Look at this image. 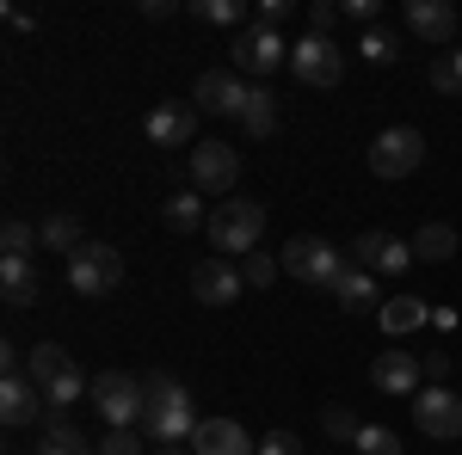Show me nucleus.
Returning <instances> with one entry per match:
<instances>
[{"label":"nucleus","instance_id":"1","mask_svg":"<svg viewBox=\"0 0 462 455\" xmlns=\"http://www.w3.org/2000/svg\"><path fill=\"white\" fill-rule=\"evenodd\" d=\"M198 413H191V394H185V382H173V376H143V431L148 443H191V431H198Z\"/></svg>","mask_w":462,"mask_h":455},{"label":"nucleus","instance_id":"2","mask_svg":"<svg viewBox=\"0 0 462 455\" xmlns=\"http://www.w3.org/2000/svg\"><path fill=\"white\" fill-rule=\"evenodd\" d=\"M346 271H352V259H346L333 241H320V234H296V241H284V278L309 283V289H339Z\"/></svg>","mask_w":462,"mask_h":455},{"label":"nucleus","instance_id":"3","mask_svg":"<svg viewBox=\"0 0 462 455\" xmlns=\"http://www.w3.org/2000/svg\"><path fill=\"white\" fill-rule=\"evenodd\" d=\"M210 246H222V259H247L259 252V234H265V210L253 197H222L210 210Z\"/></svg>","mask_w":462,"mask_h":455},{"label":"nucleus","instance_id":"4","mask_svg":"<svg viewBox=\"0 0 462 455\" xmlns=\"http://www.w3.org/2000/svg\"><path fill=\"white\" fill-rule=\"evenodd\" d=\"M93 413L111 424V431H130V424H143V376H124V369H106V376H93Z\"/></svg>","mask_w":462,"mask_h":455},{"label":"nucleus","instance_id":"5","mask_svg":"<svg viewBox=\"0 0 462 455\" xmlns=\"http://www.w3.org/2000/svg\"><path fill=\"white\" fill-rule=\"evenodd\" d=\"M69 283H74V296H87V302L111 296V289L124 283V252H117V246H106V241H87L69 259Z\"/></svg>","mask_w":462,"mask_h":455},{"label":"nucleus","instance_id":"6","mask_svg":"<svg viewBox=\"0 0 462 455\" xmlns=\"http://www.w3.org/2000/svg\"><path fill=\"white\" fill-rule=\"evenodd\" d=\"M420 167H426V136L413 123H394V130H383L370 141V173L376 178H407Z\"/></svg>","mask_w":462,"mask_h":455},{"label":"nucleus","instance_id":"7","mask_svg":"<svg viewBox=\"0 0 462 455\" xmlns=\"http://www.w3.org/2000/svg\"><path fill=\"white\" fill-rule=\"evenodd\" d=\"M235 178H241V148L235 141H198L191 148V191L222 197V191H235Z\"/></svg>","mask_w":462,"mask_h":455},{"label":"nucleus","instance_id":"8","mask_svg":"<svg viewBox=\"0 0 462 455\" xmlns=\"http://www.w3.org/2000/svg\"><path fill=\"white\" fill-rule=\"evenodd\" d=\"M352 265L357 271H383V278H401L407 265H420L413 259V241H401V234H389V228H370V234H357L352 241Z\"/></svg>","mask_w":462,"mask_h":455},{"label":"nucleus","instance_id":"9","mask_svg":"<svg viewBox=\"0 0 462 455\" xmlns=\"http://www.w3.org/2000/svg\"><path fill=\"white\" fill-rule=\"evenodd\" d=\"M241 289H247L241 265H235V259H222V252L191 265V296H198L204 308H235V302H241Z\"/></svg>","mask_w":462,"mask_h":455},{"label":"nucleus","instance_id":"10","mask_svg":"<svg viewBox=\"0 0 462 455\" xmlns=\"http://www.w3.org/2000/svg\"><path fill=\"white\" fill-rule=\"evenodd\" d=\"M290 74L302 80V86H339L346 80V56L327 43V37H302V43H290Z\"/></svg>","mask_w":462,"mask_h":455},{"label":"nucleus","instance_id":"11","mask_svg":"<svg viewBox=\"0 0 462 455\" xmlns=\"http://www.w3.org/2000/svg\"><path fill=\"white\" fill-rule=\"evenodd\" d=\"M413 424L426 431V437H462V394H450V387H420L413 394Z\"/></svg>","mask_w":462,"mask_h":455},{"label":"nucleus","instance_id":"12","mask_svg":"<svg viewBox=\"0 0 462 455\" xmlns=\"http://www.w3.org/2000/svg\"><path fill=\"white\" fill-rule=\"evenodd\" d=\"M290 62L284 37L272 32V25H247V32H235V68L241 74H278Z\"/></svg>","mask_w":462,"mask_h":455},{"label":"nucleus","instance_id":"13","mask_svg":"<svg viewBox=\"0 0 462 455\" xmlns=\"http://www.w3.org/2000/svg\"><path fill=\"white\" fill-rule=\"evenodd\" d=\"M191 99H198V117H204V111H210V117H241V105H247V80H241L235 68H210V74H198Z\"/></svg>","mask_w":462,"mask_h":455},{"label":"nucleus","instance_id":"14","mask_svg":"<svg viewBox=\"0 0 462 455\" xmlns=\"http://www.w3.org/2000/svg\"><path fill=\"white\" fill-rule=\"evenodd\" d=\"M148 141L154 148H198V105H185V99H167V105L148 111Z\"/></svg>","mask_w":462,"mask_h":455},{"label":"nucleus","instance_id":"15","mask_svg":"<svg viewBox=\"0 0 462 455\" xmlns=\"http://www.w3.org/2000/svg\"><path fill=\"white\" fill-rule=\"evenodd\" d=\"M370 382L383 387V394H401V400H413V394L426 387V363H420L413 350H383V357L370 363Z\"/></svg>","mask_w":462,"mask_h":455},{"label":"nucleus","instance_id":"16","mask_svg":"<svg viewBox=\"0 0 462 455\" xmlns=\"http://www.w3.org/2000/svg\"><path fill=\"white\" fill-rule=\"evenodd\" d=\"M191 455H259V443L241 431V419H204L191 431Z\"/></svg>","mask_w":462,"mask_h":455},{"label":"nucleus","instance_id":"17","mask_svg":"<svg viewBox=\"0 0 462 455\" xmlns=\"http://www.w3.org/2000/svg\"><path fill=\"white\" fill-rule=\"evenodd\" d=\"M407 32L426 43H450L457 37V6L450 0H407Z\"/></svg>","mask_w":462,"mask_h":455},{"label":"nucleus","instance_id":"18","mask_svg":"<svg viewBox=\"0 0 462 455\" xmlns=\"http://www.w3.org/2000/svg\"><path fill=\"white\" fill-rule=\"evenodd\" d=\"M37 406H43V387H37L32 376H6V382H0V419L13 424V431H19V424H37Z\"/></svg>","mask_w":462,"mask_h":455},{"label":"nucleus","instance_id":"19","mask_svg":"<svg viewBox=\"0 0 462 455\" xmlns=\"http://www.w3.org/2000/svg\"><path fill=\"white\" fill-rule=\"evenodd\" d=\"M376 320H383L389 339H407V332H420V326L431 320V308L420 302V296H389V302L376 308Z\"/></svg>","mask_w":462,"mask_h":455},{"label":"nucleus","instance_id":"20","mask_svg":"<svg viewBox=\"0 0 462 455\" xmlns=\"http://www.w3.org/2000/svg\"><path fill=\"white\" fill-rule=\"evenodd\" d=\"M25 376H32V382L50 394L62 376H74V357H69L62 345H50V339H37V345H32V363H25Z\"/></svg>","mask_w":462,"mask_h":455},{"label":"nucleus","instance_id":"21","mask_svg":"<svg viewBox=\"0 0 462 455\" xmlns=\"http://www.w3.org/2000/svg\"><path fill=\"white\" fill-rule=\"evenodd\" d=\"M37 455H99V450L87 443L80 424H69L62 413H50V419H43V443H37Z\"/></svg>","mask_w":462,"mask_h":455},{"label":"nucleus","instance_id":"22","mask_svg":"<svg viewBox=\"0 0 462 455\" xmlns=\"http://www.w3.org/2000/svg\"><path fill=\"white\" fill-rule=\"evenodd\" d=\"M247 136H272L278 130V93L272 86H247V105H241V117H235Z\"/></svg>","mask_w":462,"mask_h":455},{"label":"nucleus","instance_id":"23","mask_svg":"<svg viewBox=\"0 0 462 455\" xmlns=\"http://www.w3.org/2000/svg\"><path fill=\"white\" fill-rule=\"evenodd\" d=\"M0 289H6V302H13V308H32V302H37L32 259H0Z\"/></svg>","mask_w":462,"mask_h":455},{"label":"nucleus","instance_id":"24","mask_svg":"<svg viewBox=\"0 0 462 455\" xmlns=\"http://www.w3.org/2000/svg\"><path fill=\"white\" fill-rule=\"evenodd\" d=\"M413 259H426V265L457 259V228H450V222H426V228L413 234Z\"/></svg>","mask_w":462,"mask_h":455},{"label":"nucleus","instance_id":"25","mask_svg":"<svg viewBox=\"0 0 462 455\" xmlns=\"http://www.w3.org/2000/svg\"><path fill=\"white\" fill-rule=\"evenodd\" d=\"M333 296H339V308H346V314H370V308H376V278L352 265V271L339 278V289H333Z\"/></svg>","mask_w":462,"mask_h":455},{"label":"nucleus","instance_id":"26","mask_svg":"<svg viewBox=\"0 0 462 455\" xmlns=\"http://www.w3.org/2000/svg\"><path fill=\"white\" fill-rule=\"evenodd\" d=\"M37 241L50 246V252H69V259H74V252L87 246V234H80V222H74L69 210H56L50 222H43V228H37Z\"/></svg>","mask_w":462,"mask_h":455},{"label":"nucleus","instance_id":"27","mask_svg":"<svg viewBox=\"0 0 462 455\" xmlns=\"http://www.w3.org/2000/svg\"><path fill=\"white\" fill-rule=\"evenodd\" d=\"M167 228H179V234L210 228V215H204V191H179V197H167Z\"/></svg>","mask_w":462,"mask_h":455},{"label":"nucleus","instance_id":"28","mask_svg":"<svg viewBox=\"0 0 462 455\" xmlns=\"http://www.w3.org/2000/svg\"><path fill=\"white\" fill-rule=\"evenodd\" d=\"M431 93L462 99V50H450V56H438V62H431Z\"/></svg>","mask_w":462,"mask_h":455},{"label":"nucleus","instance_id":"29","mask_svg":"<svg viewBox=\"0 0 462 455\" xmlns=\"http://www.w3.org/2000/svg\"><path fill=\"white\" fill-rule=\"evenodd\" d=\"M364 62H376V68H389V62H401V37L394 32H364Z\"/></svg>","mask_w":462,"mask_h":455},{"label":"nucleus","instance_id":"30","mask_svg":"<svg viewBox=\"0 0 462 455\" xmlns=\"http://www.w3.org/2000/svg\"><path fill=\"white\" fill-rule=\"evenodd\" d=\"M191 13H198L204 25H241V19H247L241 0H191Z\"/></svg>","mask_w":462,"mask_h":455},{"label":"nucleus","instance_id":"31","mask_svg":"<svg viewBox=\"0 0 462 455\" xmlns=\"http://www.w3.org/2000/svg\"><path fill=\"white\" fill-rule=\"evenodd\" d=\"M241 278H247V289H272L278 283V259L272 252H247L241 259Z\"/></svg>","mask_w":462,"mask_h":455},{"label":"nucleus","instance_id":"32","mask_svg":"<svg viewBox=\"0 0 462 455\" xmlns=\"http://www.w3.org/2000/svg\"><path fill=\"white\" fill-rule=\"evenodd\" d=\"M352 450L357 455H401V437H394V431H383V424H364Z\"/></svg>","mask_w":462,"mask_h":455},{"label":"nucleus","instance_id":"33","mask_svg":"<svg viewBox=\"0 0 462 455\" xmlns=\"http://www.w3.org/2000/svg\"><path fill=\"white\" fill-rule=\"evenodd\" d=\"M320 431H327L333 443H357V431H364V424H357L346 406H327V413H320Z\"/></svg>","mask_w":462,"mask_h":455},{"label":"nucleus","instance_id":"34","mask_svg":"<svg viewBox=\"0 0 462 455\" xmlns=\"http://www.w3.org/2000/svg\"><path fill=\"white\" fill-rule=\"evenodd\" d=\"M0 246H6V259H32V246H43V241H37L25 222H6L0 228Z\"/></svg>","mask_w":462,"mask_h":455},{"label":"nucleus","instance_id":"35","mask_svg":"<svg viewBox=\"0 0 462 455\" xmlns=\"http://www.w3.org/2000/svg\"><path fill=\"white\" fill-rule=\"evenodd\" d=\"M87 387H93V382H80V369H74V376H62V382L50 387V394H43V400H50V406H56V413H62V406H74V400H80V394H87Z\"/></svg>","mask_w":462,"mask_h":455},{"label":"nucleus","instance_id":"36","mask_svg":"<svg viewBox=\"0 0 462 455\" xmlns=\"http://www.w3.org/2000/svg\"><path fill=\"white\" fill-rule=\"evenodd\" d=\"M339 13H346V6H333V0H315V6H309V25H315V37L333 32V25H339Z\"/></svg>","mask_w":462,"mask_h":455},{"label":"nucleus","instance_id":"37","mask_svg":"<svg viewBox=\"0 0 462 455\" xmlns=\"http://www.w3.org/2000/svg\"><path fill=\"white\" fill-rule=\"evenodd\" d=\"M99 455H143V443H136V431H111L99 437Z\"/></svg>","mask_w":462,"mask_h":455},{"label":"nucleus","instance_id":"38","mask_svg":"<svg viewBox=\"0 0 462 455\" xmlns=\"http://www.w3.org/2000/svg\"><path fill=\"white\" fill-rule=\"evenodd\" d=\"M259 455H302V437H290V431H272V437H259Z\"/></svg>","mask_w":462,"mask_h":455},{"label":"nucleus","instance_id":"39","mask_svg":"<svg viewBox=\"0 0 462 455\" xmlns=\"http://www.w3.org/2000/svg\"><path fill=\"white\" fill-rule=\"evenodd\" d=\"M420 363H426V382H431V387H444V376H450V357H444V350H426Z\"/></svg>","mask_w":462,"mask_h":455},{"label":"nucleus","instance_id":"40","mask_svg":"<svg viewBox=\"0 0 462 455\" xmlns=\"http://www.w3.org/2000/svg\"><path fill=\"white\" fill-rule=\"evenodd\" d=\"M376 13H383L376 0H346V19H357V25H370V32H376Z\"/></svg>","mask_w":462,"mask_h":455},{"label":"nucleus","instance_id":"41","mask_svg":"<svg viewBox=\"0 0 462 455\" xmlns=\"http://www.w3.org/2000/svg\"><path fill=\"white\" fill-rule=\"evenodd\" d=\"M278 19H290V0H259V25L278 32Z\"/></svg>","mask_w":462,"mask_h":455}]
</instances>
